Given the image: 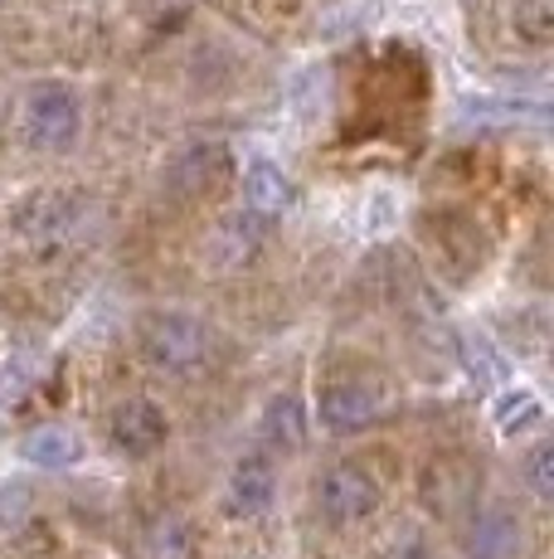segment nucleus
Segmentation results:
<instances>
[{
  "label": "nucleus",
  "instance_id": "nucleus-1",
  "mask_svg": "<svg viewBox=\"0 0 554 559\" xmlns=\"http://www.w3.org/2000/svg\"><path fill=\"white\" fill-rule=\"evenodd\" d=\"M98 200L83 190H29L25 200L10 204L5 224L29 239H83L98 224Z\"/></svg>",
  "mask_w": 554,
  "mask_h": 559
},
{
  "label": "nucleus",
  "instance_id": "nucleus-2",
  "mask_svg": "<svg viewBox=\"0 0 554 559\" xmlns=\"http://www.w3.org/2000/svg\"><path fill=\"white\" fill-rule=\"evenodd\" d=\"M142 350L152 365H161L170 374H190L215 356V331L205 321L185 317V311H156L142 326Z\"/></svg>",
  "mask_w": 554,
  "mask_h": 559
},
{
  "label": "nucleus",
  "instance_id": "nucleus-3",
  "mask_svg": "<svg viewBox=\"0 0 554 559\" xmlns=\"http://www.w3.org/2000/svg\"><path fill=\"white\" fill-rule=\"evenodd\" d=\"M83 127V107H79V93L63 88V83H35L25 98V136L45 152H63L73 146Z\"/></svg>",
  "mask_w": 554,
  "mask_h": 559
},
{
  "label": "nucleus",
  "instance_id": "nucleus-4",
  "mask_svg": "<svg viewBox=\"0 0 554 559\" xmlns=\"http://www.w3.org/2000/svg\"><path fill=\"white\" fill-rule=\"evenodd\" d=\"M375 507H380V481L370 477L365 467H356V462H336V467H326L322 481H316V511L332 525L365 521Z\"/></svg>",
  "mask_w": 554,
  "mask_h": 559
},
{
  "label": "nucleus",
  "instance_id": "nucleus-5",
  "mask_svg": "<svg viewBox=\"0 0 554 559\" xmlns=\"http://www.w3.org/2000/svg\"><path fill=\"white\" fill-rule=\"evenodd\" d=\"M380 408H385V394L370 380H336L322 390L316 414H322V428H332V433H356V428L375 424Z\"/></svg>",
  "mask_w": 554,
  "mask_h": 559
},
{
  "label": "nucleus",
  "instance_id": "nucleus-6",
  "mask_svg": "<svg viewBox=\"0 0 554 559\" xmlns=\"http://www.w3.org/2000/svg\"><path fill=\"white\" fill-rule=\"evenodd\" d=\"M526 521L506 507V501H492L472 515V531H467V550L472 559H520L526 555Z\"/></svg>",
  "mask_w": 554,
  "mask_h": 559
},
{
  "label": "nucleus",
  "instance_id": "nucleus-7",
  "mask_svg": "<svg viewBox=\"0 0 554 559\" xmlns=\"http://www.w3.org/2000/svg\"><path fill=\"white\" fill-rule=\"evenodd\" d=\"M108 433H112L117 453H127V457H152L156 448L166 443L170 424H166L161 404H152V400H127V404L112 408Z\"/></svg>",
  "mask_w": 554,
  "mask_h": 559
},
{
  "label": "nucleus",
  "instance_id": "nucleus-8",
  "mask_svg": "<svg viewBox=\"0 0 554 559\" xmlns=\"http://www.w3.org/2000/svg\"><path fill=\"white\" fill-rule=\"evenodd\" d=\"M229 176V152L219 142H190L166 160V186L170 195H205Z\"/></svg>",
  "mask_w": 554,
  "mask_h": 559
},
{
  "label": "nucleus",
  "instance_id": "nucleus-9",
  "mask_svg": "<svg viewBox=\"0 0 554 559\" xmlns=\"http://www.w3.org/2000/svg\"><path fill=\"white\" fill-rule=\"evenodd\" d=\"M277 497V477L268 457H243L229 472V511L233 515H263Z\"/></svg>",
  "mask_w": 554,
  "mask_h": 559
},
{
  "label": "nucleus",
  "instance_id": "nucleus-10",
  "mask_svg": "<svg viewBox=\"0 0 554 559\" xmlns=\"http://www.w3.org/2000/svg\"><path fill=\"white\" fill-rule=\"evenodd\" d=\"M243 204H249L258 219H277V214L292 204V180L282 176V166L273 160H249L243 166Z\"/></svg>",
  "mask_w": 554,
  "mask_h": 559
},
{
  "label": "nucleus",
  "instance_id": "nucleus-11",
  "mask_svg": "<svg viewBox=\"0 0 554 559\" xmlns=\"http://www.w3.org/2000/svg\"><path fill=\"white\" fill-rule=\"evenodd\" d=\"M20 457H25L29 467L63 472V467H73V462L83 457V443H79V433H73V428L45 424V428H35V433H25V443H20Z\"/></svg>",
  "mask_w": 554,
  "mask_h": 559
},
{
  "label": "nucleus",
  "instance_id": "nucleus-12",
  "mask_svg": "<svg viewBox=\"0 0 554 559\" xmlns=\"http://www.w3.org/2000/svg\"><path fill=\"white\" fill-rule=\"evenodd\" d=\"M146 559H190L195 555V531H190L180 515H156L146 525V540H142Z\"/></svg>",
  "mask_w": 554,
  "mask_h": 559
},
{
  "label": "nucleus",
  "instance_id": "nucleus-13",
  "mask_svg": "<svg viewBox=\"0 0 554 559\" xmlns=\"http://www.w3.org/2000/svg\"><path fill=\"white\" fill-rule=\"evenodd\" d=\"M302 433H306V418H302V404L297 394H277L263 414V438L273 448H302Z\"/></svg>",
  "mask_w": 554,
  "mask_h": 559
},
{
  "label": "nucleus",
  "instance_id": "nucleus-14",
  "mask_svg": "<svg viewBox=\"0 0 554 559\" xmlns=\"http://www.w3.org/2000/svg\"><path fill=\"white\" fill-rule=\"evenodd\" d=\"M492 418H496L501 433H520V428H530V424H540V418H545V404H540L535 390H506L492 404Z\"/></svg>",
  "mask_w": 554,
  "mask_h": 559
},
{
  "label": "nucleus",
  "instance_id": "nucleus-15",
  "mask_svg": "<svg viewBox=\"0 0 554 559\" xmlns=\"http://www.w3.org/2000/svg\"><path fill=\"white\" fill-rule=\"evenodd\" d=\"M462 365H467V374H472V380H482V384H501V380H506V360H501L496 346H492V341H482V336H467L462 341Z\"/></svg>",
  "mask_w": 554,
  "mask_h": 559
},
{
  "label": "nucleus",
  "instance_id": "nucleus-16",
  "mask_svg": "<svg viewBox=\"0 0 554 559\" xmlns=\"http://www.w3.org/2000/svg\"><path fill=\"white\" fill-rule=\"evenodd\" d=\"M29 384H35V360L10 356L5 365H0V408L20 404V394H25Z\"/></svg>",
  "mask_w": 554,
  "mask_h": 559
},
{
  "label": "nucleus",
  "instance_id": "nucleus-17",
  "mask_svg": "<svg viewBox=\"0 0 554 559\" xmlns=\"http://www.w3.org/2000/svg\"><path fill=\"white\" fill-rule=\"evenodd\" d=\"M25 521H29V487H20V481L0 487V540H10Z\"/></svg>",
  "mask_w": 554,
  "mask_h": 559
},
{
  "label": "nucleus",
  "instance_id": "nucleus-18",
  "mask_svg": "<svg viewBox=\"0 0 554 559\" xmlns=\"http://www.w3.org/2000/svg\"><path fill=\"white\" fill-rule=\"evenodd\" d=\"M526 472H530V487H535V497H540V501H550V497H554V448H550V443H540L535 453H530Z\"/></svg>",
  "mask_w": 554,
  "mask_h": 559
}]
</instances>
